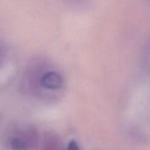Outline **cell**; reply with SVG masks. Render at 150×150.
<instances>
[{
  "label": "cell",
  "mask_w": 150,
  "mask_h": 150,
  "mask_svg": "<svg viewBox=\"0 0 150 150\" xmlns=\"http://www.w3.org/2000/svg\"><path fill=\"white\" fill-rule=\"evenodd\" d=\"M41 84L47 89L56 90L61 88L63 84V78L61 75L55 71L46 72L41 79Z\"/></svg>",
  "instance_id": "obj_1"
},
{
  "label": "cell",
  "mask_w": 150,
  "mask_h": 150,
  "mask_svg": "<svg viewBox=\"0 0 150 150\" xmlns=\"http://www.w3.org/2000/svg\"><path fill=\"white\" fill-rule=\"evenodd\" d=\"M11 146L13 150H28L27 143L21 138H13L11 141Z\"/></svg>",
  "instance_id": "obj_2"
},
{
  "label": "cell",
  "mask_w": 150,
  "mask_h": 150,
  "mask_svg": "<svg viewBox=\"0 0 150 150\" xmlns=\"http://www.w3.org/2000/svg\"><path fill=\"white\" fill-rule=\"evenodd\" d=\"M67 150H80L78 143L74 139L70 140V142L68 143V146H67Z\"/></svg>",
  "instance_id": "obj_3"
}]
</instances>
